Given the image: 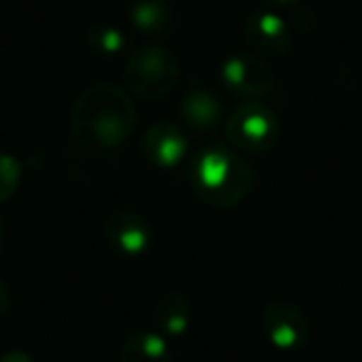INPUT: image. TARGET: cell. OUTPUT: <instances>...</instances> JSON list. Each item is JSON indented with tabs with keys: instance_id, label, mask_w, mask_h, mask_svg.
<instances>
[{
	"instance_id": "6da1fadb",
	"label": "cell",
	"mask_w": 362,
	"mask_h": 362,
	"mask_svg": "<svg viewBox=\"0 0 362 362\" xmlns=\"http://www.w3.org/2000/svg\"><path fill=\"white\" fill-rule=\"evenodd\" d=\"M72 134L93 151L119 146L136 125V108L129 95L110 83L85 89L72 106Z\"/></svg>"
},
{
	"instance_id": "7a4b0ae2",
	"label": "cell",
	"mask_w": 362,
	"mask_h": 362,
	"mask_svg": "<svg viewBox=\"0 0 362 362\" xmlns=\"http://www.w3.org/2000/svg\"><path fill=\"white\" fill-rule=\"evenodd\" d=\"M191 185L206 204L231 208L244 202L255 189V172L238 153L210 148L195 157L191 165Z\"/></svg>"
},
{
	"instance_id": "3957f363",
	"label": "cell",
	"mask_w": 362,
	"mask_h": 362,
	"mask_svg": "<svg viewBox=\"0 0 362 362\" xmlns=\"http://www.w3.org/2000/svg\"><path fill=\"white\" fill-rule=\"evenodd\" d=\"M178 59L163 47H142L134 51L123 68L127 89L144 100L168 95L178 83Z\"/></svg>"
},
{
	"instance_id": "277c9868",
	"label": "cell",
	"mask_w": 362,
	"mask_h": 362,
	"mask_svg": "<svg viewBox=\"0 0 362 362\" xmlns=\"http://www.w3.org/2000/svg\"><path fill=\"white\" fill-rule=\"evenodd\" d=\"M225 129L235 148L263 153L278 142L280 123L267 106L257 100H248L229 115Z\"/></svg>"
},
{
	"instance_id": "5b68a950",
	"label": "cell",
	"mask_w": 362,
	"mask_h": 362,
	"mask_svg": "<svg viewBox=\"0 0 362 362\" xmlns=\"http://www.w3.org/2000/svg\"><path fill=\"white\" fill-rule=\"evenodd\" d=\"M261 325L272 346L284 352L303 350L312 337L308 316L301 312V308L288 301H272L265 305Z\"/></svg>"
},
{
	"instance_id": "8992f818",
	"label": "cell",
	"mask_w": 362,
	"mask_h": 362,
	"mask_svg": "<svg viewBox=\"0 0 362 362\" xmlns=\"http://www.w3.org/2000/svg\"><path fill=\"white\" fill-rule=\"evenodd\" d=\"M104 238L115 255L123 259H138L148 250L153 231L140 214L132 210H115L104 221Z\"/></svg>"
},
{
	"instance_id": "52a82bcc",
	"label": "cell",
	"mask_w": 362,
	"mask_h": 362,
	"mask_svg": "<svg viewBox=\"0 0 362 362\" xmlns=\"http://www.w3.org/2000/svg\"><path fill=\"white\" fill-rule=\"evenodd\" d=\"M225 83L240 95L248 100H259L267 95L276 85V74L257 57L233 55L223 64Z\"/></svg>"
},
{
	"instance_id": "ba28073f",
	"label": "cell",
	"mask_w": 362,
	"mask_h": 362,
	"mask_svg": "<svg viewBox=\"0 0 362 362\" xmlns=\"http://www.w3.org/2000/svg\"><path fill=\"white\" fill-rule=\"evenodd\" d=\"M244 38L265 55H284L293 45L288 25L274 13H250L244 21Z\"/></svg>"
},
{
	"instance_id": "9c48e42d",
	"label": "cell",
	"mask_w": 362,
	"mask_h": 362,
	"mask_svg": "<svg viewBox=\"0 0 362 362\" xmlns=\"http://www.w3.org/2000/svg\"><path fill=\"white\" fill-rule=\"evenodd\" d=\"M142 151L151 163L159 168H174L187 153V138L174 123H155L144 134Z\"/></svg>"
},
{
	"instance_id": "30bf717a",
	"label": "cell",
	"mask_w": 362,
	"mask_h": 362,
	"mask_svg": "<svg viewBox=\"0 0 362 362\" xmlns=\"http://www.w3.org/2000/svg\"><path fill=\"white\" fill-rule=\"evenodd\" d=\"M155 325L161 335L180 337L191 325V305L180 293H165L157 299L153 310Z\"/></svg>"
},
{
	"instance_id": "8fae6325",
	"label": "cell",
	"mask_w": 362,
	"mask_h": 362,
	"mask_svg": "<svg viewBox=\"0 0 362 362\" xmlns=\"http://www.w3.org/2000/svg\"><path fill=\"white\" fill-rule=\"evenodd\" d=\"M121 362H172L163 335L153 331H136L121 346Z\"/></svg>"
},
{
	"instance_id": "7c38bea8",
	"label": "cell",
	"mask_w": 362,
	"mask_h": 362,
	"mask_svg": "<svg viewBox=\"0 0 362 362\" xmlns=\"http://www.w3.org/2000/svg\"><path fill=\"white\" fill-rule=\"evenodd\" d=\"M221 102L216 100V95L204 91V89H195L187 95V100L182 102V117L189 123L191 129L195 132H208L212 129L218 121H221Z\"/></svg>"
},
{
	"instance_id": "4fadbf2b",
	"label": "cell",
	"mask_w": 362,
	"mask_h": 362,
	"mask_svg": "<svg viewBox=\"0 0 362 362\" xmlns=\"http://www.w3.org/2000/svg\"><path fill=\"white\" fill-rule=\"evenodd\" d=\"M174 19L170 0H138L132 6V23L142 34H163Z\"/></svg>"
},
{
	"instance_id": "5bb4252c",
	"label": "cell",
	"mask_w": 362,
	"mask_h": 362,
	"mask_svg": "<svg viewBox=\"0 0 362 362\" xmlns=\"http://www.w3.org/2000/svg\"><path fill=\"white\" fill-rule=\"evenodd\" d=\"M87 42L93 51L104 53V55H112L119 53L125 45V36L121 34V30L110 28V25H95L89 30L87 34Z\"/></svg>"
},
{
	"instance_id": "9a60e30c",
	"label": "cell",
	"mask_w": 362,
	"mask_h": 362,
	"mask_svg": "<svg viewBox=\"0 0 362 362\" xmlns=\"http://www.w3.org/2000/svg\"><path fill=\"white\" fill-rule=\"evenodd\" d=\"M19 185V163L11 157L0 153V204L8 202Z\"/></svg>"
},
{
	"instance_id": "2e32d148",
	"label": "cell",
	"mask_w": 362,
	"mask_h": 362,
	"mask_svg": "<svg viewBox=\"0 0 362 362\" xmlns=\"http://www.w3.org/2000/svg\"><path fill=\"white\" fill-rule=\"evenodd\" d=\"M11 295H8V291H6V286H4V282L0 280V316H4L8 310H11Z\"/></svg>"
},
{
	"instance_id": "e0dca14e",
	"label": "cell",
	"mask_w": 362,
	"mask_h": 362,
	"mask_svg": "<svg viewBox=\"0 0 362 362\" xmlns=\"http://www.w3.org/2000/svg\"><path fill=\"white\" fill-rule=\"evenodd\" d=\"M0 362H32L30 361V356H25L23 352H8V354H4Z\"/></svg>"
},
{
	"instance_id": "ac0fdd59",
	"label": "cell",
	"mask_w": 362,
	"mask_h": 362,
	"mask_svg": "<svg viewBox=\"0 0 362 362\" xmlns=\"http://www.w3.org/2000/svg\"><path fill=\"white\" fill-rule=\"evenodd\" d=\"M4 240H6V229H4V221H2V216H0V252H2V248H4Z\"/></svg>"
},
{
	"instance_id": "d6986e66",
	"label": "cell",
	"mask_w": 362,
	"mask_h": 362,
	"mask_svg": "<svg viewBox=\"0 0 362 362\" xmlns=\"http://www.w3.org/2000/svg\"><path fill=\"white\" fill-rule=\"evenodd\" d=\"M263 2H267V4H291L295 0H263Z\"/></svg>"
},
{
	"instance_id": "ffe728a7",
	"label": "cell",
	"mask_w": 362,
	"mask_h": 362,
	"mask_svg": "<svg viewBox=\"0 0 362 362\" xmlns=\"http://www.w3.org/2000/svg\"><path fill=\"white\" fill-rule=\"evenodd\" d=\"M361 4H362V0H361Z\"/></svg>"
}]
</instances>
